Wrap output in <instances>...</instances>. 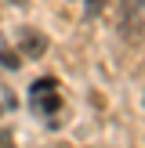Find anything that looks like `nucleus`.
<instances>
[{
	"instance_id": "nucleus-4",
	"label": "nucleus",
	"mask_w": 145,
	"mask_h": 148,
	"mask_svg": "<svg viewBox=\"0 0 145 148\" xmlns=\"http://www.w3.org/2000/svg\"><path fill=\"white\" fill-rule=\"evenodd\" d=\"M18 62H22L18 51H0V65H4V69H18Z\"/></svg>"
},
{
	"instance_id": "nucleus-3",
	"label": "nucleus",
	"mask_w": 145,
	"mask_h": 148,
	"mask_svg": "<svg viewBox=\"0 0 145 148\" xmlns=\"http://www.w3.org/2000/svg\"><path fill=\"white\" fill-rule=\"evenodd\" d=\"M36 98V108L40 112H58V105H62V98H58L55 90H40V94H33Z\"/></svg>"
},
{
	"instance_id": "nucleus-6",
	"label": "nucleus",
	"mask_w": 145,
	"mask_h": 148,
	"mask_svg": "<svg viewBox=\"0 0 145 148\" xmlns=\"http://www.w3.org/2000/svg\"><path fill=\"white\" fill-rule=\"evenodd\" d=\"M0 148H14V137H11L7 127H0Z\"/></svg>"
},
{
	"instance_id": "nucleus-2",
	"label": "nucleus",
	"mask_w": 145,
	"mask_h": 148,
	"mask_svg": "<svg viewBox=\"0 0 145 148\" xmlns=\"http://www.w3.org/2000/svg\"><path fill=\"white\" fill-rule=\"evenodd\" d=\"M18 43H22V54L26 58H44V51H47V36L40 33V29H18Z\"/></svg>"
},
{
	"instance_id": "nucleus-1",
	"label": "nucleus",
	"mask_w": 145,
	"mask_h": 148,
	"mask_svg": "<svg viewBox=\"0 0 145 148\" xmlns=\"http://www.w3.org/2000/svg\"><path fill=\"white\" fill-rule=\"evenodd\" d=\"M123 33L130 40L145 36V0H127L123 4Z\"/></svg>"
},
{
	"instance_id": "nucleus-8",
	"label": "nucleus",
	"mask_w": 145,
	"mask_h": 148,
	"mask_svg": "<svg viewBox=\"0 0 145 148\" xmlns=\"http://www.w3.org/2000/svg\"><path fill=\"white\" fill-rule=\"evenodd\" d=\"M0 112H4V105H0Z\"/></svg>"
},
{
	"instance_id": "nucleus-5",
	"label": "nucleus",
	"mask_w": 145,
	"mask_h": 148,
	"mask_svg": "<svg viewBox=\"0 0 145 148\" xmlns=\"http://www.w3.org/2000/svg\"><path fill=\"white\" fill-rule=\"evenodd\" d=\"M109 0H87V18H94V14H102V7H105Z\"/></svg>"
},
{
	"instance_id": "nucleus-7",
	"label": "nucleus",
	"mask_w": 145,
	"mask_h": 148,
	"mask_svg": "<svg viewBox=\"0 0 145 148\" xmlns=\"http://www.w3.org/2000/svg\"><path fill=\"white\" fill-rule=\"evenodd\" d=\"M7 4H18V7H22V4H26V0H7Z\"/></svg>"
}]
</instances>
